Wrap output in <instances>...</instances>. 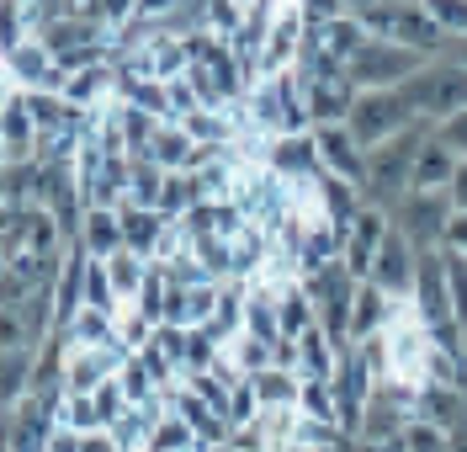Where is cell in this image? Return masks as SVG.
Here are the masks:
<instances>
[{"label":"cell","instance_id":"1","mask_svg":"<svg viewBox=\"0 0 467 452\" xmlns=\"http://www.w3.org/2000/svg\"><path fill=\"white\" fill-rule=\"evenodd\" d=\"M436 133V118H414L409 128H399L393 139H382L378 150H367V186H361V203H378V208H399V197L409 192V171H414V154L425 150V139Z\"/></svg>","mask_w":467,"mask_h":452},{"label":"cell","instance_id":"2","mask_svg":"<svg viewBox=\"0 0 467 452\" xmlns=\"http://www.w3.org/2000/svg\"><path fill=\"white\" fill-rule=\"evenodd\" d=\"M265 5H271V22H265V48H261L255 75L261 80H276V75L297 69L303 43H308V22H303V5L297 0H265Z\"/></svg>","mask_w":467,"mask_h":452},{"label":"cell","instance_id":"3","mask_svg":"<svg viewBox=\"0 0 467 452\" xmlns=\"http://www.w3.org/2000/svg\"><path fill=\"white\" fill-rule=\"evenodd\" d=\"M425 54H414L404 43H382V37H367V48L346 64V75L356 80L361 90H399L409 75H420L425 69Z\"/></svg>","mask_w":467,"mask_h":452},{"label":"cell","instance_id":"4","mask_svg":"<svg viewBox=\"0 0 467 452\" xmlns=\"http://www.w3.org/2000/svg\"><path fill=\"white\" fill-rule=\"evenodd\" d=\"M446 224H451V197L446 192H404L399 208H393V229L420 256H431V250L446 245Z\"/></svg>","mask_w":467,"mask_h":452},{"label":"cell","instance_id":"5","mask_svg":"<svg viewBox=\"0 0 467 452\" xmlns=\"http://www.w3.org/2000/svg\"><path fill=\"white\" fill-rule=\"evenodd\" d=\"M409 122H414V112L404 107L399 90H361L346 128H350V139H356L361 150H378L382 139H393V133L409 128Z\"/></svg>","mask_w":467,"mask_h":452},{"label":"cell","instance_id":"6","mask_svg":"<svg viewBox=\"0 0 467 452\" xmlns=\"http://www.w3.org/2000/svg\"><path fill=\"white\" fill-rule=\"evenodd\" d=\"M388 229H393V213L378 208V203H361L356 224L346 229V267H350V277H356V282H367V277H372V261H378Z\"/></svg>","mask_w":467,"mask_h":452},{"label":"cell","instance_id":"7","mask_svg":"<svg viewBox=\"0 0 467 452\" xmlns=\"http://www.w3.org/2000/svg\"><path fill=\"white\" fill-rule=\"evenodd\" d=\"M414 277H420V250L399 235V229H388V240H382L378 261H372V277L367 282H378L388 299L404 303L409 293H414Z\"/></svg>","mask_w":467,"mask_h":452},{"label":"cell","instance_id":"8","mask_svg":"<svg viewBox=\"0 0 467 452\" xmlns=\"http://www.w3.org/2000/svg\"><path fill=\"white\" fill-rule=\"evenodd\" d=\"M5 59V69H11V80L22 90H58L64 96V69H58V59H54V48L43 43V37H27V43H16L11 54H0Z\"/></svg>","mask_w":467,"mask_h":452},{"label":"cell","instance_id":"9","mask_svg":"<svg viewBox=\"0 0 467 452\" xmlns=\"http://www.w3.org/2000/svg\"><path fill=\"white\" fill-rule=\"evenodd\" d=\"M409 303L420 309V320L436 331V325H446V320H457L451 314V288H446V256L441 250H431V256H420V277H414V293H409Z\"/></svg>","mask_w":467,"mask_h":452},{"label":"cell","instance_id":"10","mask_svg":"<svg viewBox=\"0 0 467 452\" xmlns=\"http://www.w3.org/2000/svg\"><path fill=\"white\" fill-rule=\"evenodd\" d=\"M356 96L361 86L340 75V80H319V86H303V107H308V122L314 128H346L350 112H356Z\"/></svg>","mask_w":467,"mask_h":452},{"label":"cell","instance_id":"11","mask_svg":"<svg viewBox=\"0 0 467 452\" xmlns=\"http://www.w3.org/2000/svg\"><path fill=\"white\" fill-rule=\"evenodd\" d=\"M314 144H319V171L367 186V150L350 139V128H314Z\"/></svg>","mask_w":467,"mask_h":452},{"label":"cell","instance_id":"12","mask_svg":"<svg viewBox=\"0 0 467 452\" xmlns=\"http://www.w3.org/2000/svg\"><path fill=\"white\" fill-rule=\"evenodd\" d=\"M265 171L282 181L319 176V144H314V133H276L271 150H265Z\"/></svg>","mask_w":467,"mask_h":452},{"label":"cell","instance_id":"13","mask_svg":"<svg viewBox=\"0 0 467 452\" xmlns=\"http://www.w3.org/2000/svg\"><path fill=\"white\" fill-rule=\"evenodd\" d=\"M335 373H340V346L329 341L324 325L297 335V378L303 384H335Z\"/></svg>","mask_w":467,"mask_h":452},{"label":"cell","instance_id":"14","mask_svg":"<svg viewBox=\"0 0 467 452\" xmlns=\"http://www.w3.org/2000/svg\"><path fill=\"white\" fill-rule=\"evenodd\" d=\"M308 48H319L329 59L350 64L361 48H367V27H361V16H335V22H324V27H308Z\"/></svg>","mask_w":467,"mask_h":452},{"label":"cell","instance_id":"15","mask_svg":"<svg viewBox=\"0 0 467 452\" xmlns=\"http://www.w3.org/2000/svg\"><path fill=\"white\" fill-rule=\"evenodd\" d=\"M122 245L133 250V256H144V261H154V250H160V240H165V229H171V218L160 208H133V203H122Z\"/></svg>","mask_w":467,"mask_h":452},{"label":"cell","instance_id":"16","mask_svg":"<svg viewBox=\"0 0 467 452\" xmlns=\"http://www.w3.org/2000/svg\"><path fill=\"white\" fill-rule=\"evenodd\" d=\"M75 245H80L86 256H96V261H107V256H117V250H128V245H122V213L117 208H86Z\"/></svg>","mask_w":467,"mask_h":452},{"label":"cell","instance_id":"17","mask_svg":"<svg viewBox=\"0 0 467 452\" xmlns=\"http://www.w3.org/2000/svg\"><path fill=\"white\" fill-rule=\"evenodd\" d=\"M393 309H399V299H388L378 282H361V288H356V309H350V346L382 335V325L393 320Z\"/></svg>","mask_w":467,"mask_h":452},{"label":"cell","instance_id":"18","mask_svg":"<svg viewBox=\"0 0 467 452\" xmlns=\"http://www.w3.org/2000/svg\"><path fill=\"white\" fill-rule=\"evenodd\" d=\"M457 176V154L441 144L436 133L425 139V150L414 154V171H409V192H446Z\"/></svg>","mask_w":467,"mask_h":452},{"label":"cell","instance_id":"19","mask_svg":"<svg viewBox=\"0 0 467 452\" xmlns=\"http://www.w3.org/2000/svg\"><path fill=\"white\" fill-rule=\"evenodd\" d=\"M420 421L441 426V431H462L467 426V394L462 389H441V384H420V405H414Z\"/></svg>","mask_w":467,"mask_h":452},{"label":"cell","instance_id":"20","mask_svg":"<svg viewBox=\"0 0 467 452\" xmlns=\"http://www.w3.org/2000/svg\"><path fill=\"white\" fill-rule=\"evenodd\" d=\"M319 208H324V218L335 224V229H350L356 224V213H361V186L356 181H346V176H329V171H319Z\"/></svg>","mask_w":467,"mask_h":452},{"label":"cell","instance_id":"21","mask_svg":"<svg viewBox=\"0 0 467 452\" xmlns=\"http://www.w3.org/2000/svg\"><path fill=\"white\" fill-rule=\"evenodd\" d=\"M329 261H346V229H335L329 218H319L308 235H303V250H297V277L303 271H319Z\"/></svg>","mask_w":467,"mask_h":452},{"label":"cell","instance_id":"22","mask_svg":"<svg viewBox=\"0 0 467 452\" xmlns=\"http://www.w3.org/2000/svg\"><path fill=\"white\" fill-rule=\"evenodd\" d=\"M32 367H37V346H11V352H0V410H11L16 399H27Z\"/></svg>","mask_w":467,"mask_h":452},{"label":"cell","instance_id":"23","mask_svg":"<svg viewBox=\"0 0 467 452\" xmlns=\"http://www.w3.org/2000/svg\"><path fill=\"white\" fill-rule=\"evenodd\" d=\"M409 421H414V415H404L399 405H388V399L372 389L367 410H361V431H356V442H399Z\"/></svg>","mask_w":467,"mask_h":452},{"label":"cell","instance_id":"24","mask_svg":"<svg viewBox=\"0 0 467 452\" xmlns=\"http://www.w3.org/2000/svg\"><path fill=\"white\" fill-rule=\"evenodd\" d=\"M197 203H207L202 171H171V176H165V192H160V213H165L171 224H181Z\"/></svg>","mask_w":467,"mask_h":452},{"label":"cell","instance_id":"25","mask_svg":"<svg viewBox=\"0 0 467 452\" xmlns=\"http://www.w3.org/2000/svg\"><path fill=\"white\" fill-rule=\"evenodd\" d=\"M250 384H255V394H261V410H297L303 378H297L292 367H261Z\"/></svg>","mask_w":467,"mask_h":452},{"label":"cell","instance_id":"26","mask_svg":"<svg viewBox=\"0 0 467 452\" xmlns=\"http://www.w3.org/2000/svg\"><path fill=\"white\" fill-rule=\"evenodd\" d=\"M58 335H64L69 346H107V341L117 335V314H107V309H90V303H80V309H75V320H69V325H64Z\"/></svg>","mask_w":467,"mask_h":452},{"label":"cell","instance_id":"27","mask_svg":"<svg viewBox=\"0 0 467 452\" xmlns=\"http://www.w3.org/2000/svg\"><path fill=\"white\" fill-rule=\"evenodd\" d=\"M0 133H5V144H11V160H37V122H32L22 96L0 112Z\"/></svg>","mask_w":467,"mask_h":452},{"label":"cell","instance_id":"28","mask_svg":"<svg viewBox=\"0 0 467 452\" xmlns=\"http://www.w3.org/2000/svg\"><path fill=\"white\" fill-rule=\"evenodd\" d=\"M181 128H186V139H192V144H207V150H218V144H234L229 107H197L192 118H181Z\"/></svg>","mask_w":467,"mask_h":452},{"label":"cell","instance_id":"29","mask_svg":"<svg viewBox=\"0 0 467 452\" xmlns=\"http://www.w3.org/2000/svg\"><path fill=\"white\" fill-rule=\"evenodd\" d=\"M276 325H282V335H292V341L319 325V309H314V299L303 293V282H292L287 293L276 299Z\"/></svg>","mask_w":467,"mask_h":452},{"label":"cell","instance_id":"30","mask_svg":"<svg viewBox=\"0 0 467 452\" xmlns=\"http://www.w3.org/2000/svg\"><path fill=\"white\" fill-rule=\"evenodd\" d=\"M165 165L149 160V154H133V181H128V203L133 208H160V192H165Z\"/></svg>","mask_w":467,"mask_h":452},{"label":"cell","instance_id":"31","mask_svg":"<svg viewBox=\"0 0 467 452\" xmlns=\"http://www.w3.org/2000/svg\"><path fill=\"white\" fill-rule=\"evenodd\" d=\"M107 277H112V293L122 303L139 299V288H144L149 277V261L144 256H133V250H117V256H107Z\"/></svg>","mask_w":467,"mask_h":452},{"label":"cell","instance_id":"32","mask_svg":"<svg viewBox=\"0 0 467 452\" xmlns=\"http://www.w3.org/2000/svg\"><path fill=\"white\" fill-rule=\"evenodd\" d=\"M144 452H207V447L192 436V426L181 421V415L165 410V415L154 421V431H149V447Z\"/></svg>","mask_w":467,"mask_h":452},{"label":"cell","instance_id":"33","mask_svg":"<svg viewBox=\"0 0 467 452\" xmlns=\"http://www.w3.org/2000/svg\"><path fill=\"white\" fill-rule=\"evenodd\" d=\"M80 303H90V309H107V314H122V299L112 293L107 261H96V256H86V282H80Z\"/></svg>","mask_w":467,"mask_h":452},{"label":"cell","instance_id":"34","mask_svg":"<svg viewBox=\"0 0 467 452\" xmlns=\"http://www.w3.org/2000/svg\"><path fill=\"white\" fill-rule=\"evenodd\" d=\"M297 415L324 421V426H340V399H335V384H303V394H297Z\"/></svg>","mask_w":467,"mask_h":452},{"label":"cell","instance_id":"35","mask_svg":"<svg viewBox=\"0 0 467 452\" xmlns=\"http://www.w3.org/2000/svg\"><path fill=\"white\" fill-rule=\"evenodd\" d=\"M58 426H69V431H80V436H90V431H107V421H101V410H96V399H90V394H64Z\"/></svg>","mask_w":467,"mask_h":452},{"label":"cell","instance_id":"36","mask_svg":"<svg viewBox=\"0 0 467 452\" xmlns=\"http://www.w3.org/2000/svg\"><path fill=\"white\" fill-rule=\"evenodd\" d=\"M165 303H171V282H165V271H160V267H149V277H144V288H139V299H133V309L149 314L154 325H165Z\"/></svg>","mask_w":467,"mask_h":452},{"label":"cell","instance_id":"37","mask_svg":"<svg viewBox=\"0 0 467 452\" xmlns=\"http://www.w3.org/2000/svg\"><path fill=\"white\" fill-rule=\"evenodd\" d=\"M399 447L404 452H451V431H441V426L414 415V421L404 426V436H399Z\"/></svg>","mask_w":467,"mask_h":452},{"label":"cell","instance_id":"38","mask_svg":"<svg viewBox=\"0 0 467 452\" xmlns=\"http://www.w3.org/2000/svg\"><path fill=\"white\" fill-rule=\"evenodd\" d=\"M154 331H160V325H154L149 314H139L133 303H122V314H117V341H122L128 352H144L149 341H154Z\"/></svg>","mask_w":467,"mask_h":452},{"label":"cell","instance_id":"39","mask_svg":"<svg viewBox=\"0 0 467 452\" xmlns=\"http://www.w3.org/2000/svg\"><path fill=\"white\" fill-rule=\"evenodd\" d=\"M255 415H261V394H255V384L244 378V384H234L229 389V410H223V421H229V431H239V426H255Z\"/></svg>","mask_w":467,"mask_h":452},{"label":"cell","instance_id":"40","mask_svg":"<svg viewBox=\"0 0 467 452\" xmlns=\"http://www.w3.org/2000/svg\"><path fill=\"white\" fill-rule=\"evenodd\" d=\"M32 27H27V11L22 0H0V54H11L16 43H27Z\"/></svg>","mask_w":467,"mask_h":452},{"label":"cell","instance_id":"41","mask_svg":"<svg viewBox=\"0 0 467 452\" xmlns=\"http://www.w3.org/2000/svg\"><path fill=\"white\" fill-rule=\"evenodd\" d=\"M229 352H234V362H239V373H244V378H255L261 367H276L271 346H265V341H255V335H239Z\"/></svg>","mask_w":467,"mask_h":452},{"label":"cell","instance_id":"42","mask_svg":"<svg viewBox=\"0 0 467 452\" xmlns=\"http://www.w3.org/2000/svg\"><path fill=\"white\" fill-rule=\"evenodd\" d=\"M446 256V288H451V314L462 320L467 331V256H451V250H441Z\"/></svg>","mask_w":467,"mask_h":452},{"label":"cell","instance_id":"43","mask_svg":"<svg viewBox=\"0 0 467 452\" xmlns=\"http://www.w3.org/2000/svg\"><path fill=\"white\" fill-rule=\"evenodd\" d=\"M436 139L446 144V150L457 154V160H467V112H451V118L436 122Z\"/></svg>","mask_w":467,"mask_h":452},{"label":"cell","instance_id":"44","mask_svg":"<svg viewBox=\"0 0 467 452\" xmlns=\"http://www.w3.org/2000/svg\"><path fill=\"white\" fill-rule=\"evenodd\" d=\"M11 346H27V320H22V309H0V352H11Z\"/></svg>","mask_w":467,"mask_h":452},{"label":"cell","instance_id":"45","mask_svg":"<svg viewBox=\"0 0 467 452\" xmlns=\"http://www.w3.org/2000/svg\"><path fill=\"white\" fill-rule=\"evenodd\" d=\"M101 22L112 32H122L128 22H139V0H101Z\"/></svg>","mask_w":467,"mask_h":452},{"label":"cell","instance_id":"46","mask_svg":"<svg viewBox=\"0 0 467 452\" xmlns=\"http://www.w3.org/2000/svg\"><path fill=\"white\" fill-rule=\"evenodd\" d=\"M297 5H303V22H308V27H324V22L346 16V5H340V0H297Z\"/></svg>","mask_w":467,"mask_h":452},{"label":"cell","instance_id":"47","mask_svg":"<svg viewBox=\"0 0 467 452\" xmlns=\"http://www.w3.org/2000/svg\"><path fill=\"white\" fill-rule=\"evenodd\" d=\"M186 0H139V22H149V27H160V22H171L175 11H181Z\"/></svg>","mask_w":467,"mask_h":452},{"label":"cell","instance_id":"48","mask_svg":"<svg viewBox=\"0 0 467 452\" xmlns=\"http://www.w3.org/2000/svg\"><path fill=\"white\" fill-rule=\"evenodd\" d=\"M441 250H451V256H467V213L451 208V224H446V245Z\"/></svg>","mask_w":467,"mask_h":452},{"label":"cell","instance_id":"49","mask_svg":"<svg viewBox=\"0 0 467 452\" xmlns=\"http://www.w3.org/2000/svg\"><path fill=\"white\" fill-rule=\"evenodd\" d=\"M80 442H86L80 431H69V426H54V436H48V447H43V452H80Z\"/></svg>","mask_w":467,"mask_h":452},{"label":"cell","instance_id":"50","mask_svg":"<svg viewBox=\"0 0 467 452\" xmlns=\"http://www.w3.org/2000/svg\"><path fill=\"white\" fill-rule=\"evenodd\" d=\"M446 197H451L457 213H467V160H457V176H451V186H446Z\"/></svg>","mask_w":467,"mask_h":452},{"label":"cell","instance_id":"51","mask_svg":"<svg viewBox=\"0 0 467 452\" xmlns=\"http://www.w3.org/2000/svg\"><path fill=\"white\" fill-rule=\"evenodd\" d=\"M22 213H27V208H16V203H0V235H16V229H22Z\"/></svg>","mask_w":467,"mask_h":452},{"label":"cell","instance_id":"52","mask_svg":"<svg viewBox=\"0 0 467 452\" xmlns=\"http://www.w3.org/2000/svg\"><path fill=\"white\" fill-rule=\"evenodd\" d=\"M16 96H22V86L11 80V69H5V59H0V112H5V107H11Z\"/></svg>","mask_w":467,"mask_h":452},{"label":"cell","instance_id":"53","mask_svg":"<svg viewBox=\"0 0 467 452\" xmlns=\"http://www.w3.org/2000/svg\"><path fill=\"white\" fill-rule=\"evenodd\" d=\"M80 452H122V447L112 442V431H90L86 442H80Z\"/></svg>","mask_w":467,"mask_h":452},{"label":"cell","instance_id":"54","mask_svg":"<svg viewBox=\"0 0 467 452\" xmlns=\"http://www.w3.org/2000/svg\"><path fill=\"white\" fill-rule=\"evenodd\" d=\"M446 59L467 69V37H451V43H446Z\"/></svg>","mask_w":467,"mask_h":452},{"label":"cell","instance_id":"55","mask_svg":"<svg viewBox=\"0 0 467 452\" xmlns=\"http://www.w3.org/2000/svg\"><path fill=\"white\" fill-rule=\"evenodd\" d=\"M350 452H404V447L399 442H356Z\"/></svg>","mask_w":467,"mask_h":452},{"label":"cell","instance_id":"56","mask_svg":"<svg viewBox=\"0 0 467 452\" xmlns=\"http://www.w3.org/2000/svg\"><path fill=\"white\" fill-rule=\"evenodd\" d=\"M340 5H346L350 16H361V11H372V5H382V0H340Z\"/></svg>","mask_w":467,"mask_h":452},{"label":"cell","instance_id":"57","mask_svg":"<svg viewBox=\"0 0 467 452\" xmlns=\"http://www.w3.org/2000/svg\"><path fill=\"white\" fill-rule=\"evenodd\" d=\"M0 165H11V144H5V133H0Z\"/></svg>","mask_w":467,"mask_h":452},{"label":"cell","instance_id":"58","mask_svg":"<svg viewBox=\"0 0 467 452\" xmlns=\"http://www.w3.org/2000/svg\"><path fill=\"white\" fill-rule=\"evenodd\" d=\"M239 5H244V11H250V5H261V0H239Z\"/></svg>","mask_w":467,"mask_h":452},{"label":"cell","instance_id":"59","mask_svg":"<svg viewBox=\"0 0 467 452\" xmlns=\"http://www.w3.org/2000/svg\"><path fill=\"white\" fill-rule=\"evenodd\" d=\"M0 452H5V436H0Z\"/></svg>","mask_w":467,"mask_h":452},{"label":"cell","instance_id":"60","mask_svg":"<svg viewBox=\"0 0 467 452\" xmlns=\"http://www.w3.org/2000/svg\"><path fill=\"white\" fill-rule=\"evenodd\" d=\"M0 271H5V261H0Z\"/></svg>","mask_w":467,"mask_h":452}]
</instances>
